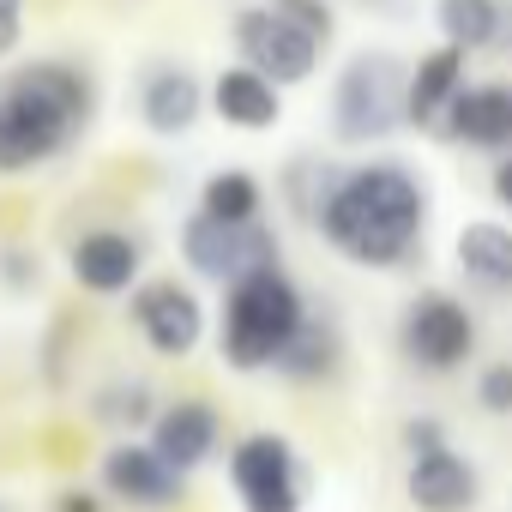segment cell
I'll list each match as a JSON object with an SVG mask.
<instances>
[{
	"label": "cell",
	"instance_id": "obj_1",
	"mask_svg": "<svg viewBox=\"0 0 512 512\" xmlns=\"http://www.w3.org/2000/svg\"><path fill=\"white\" fill-rule=\"evenodd\" d=\"M308 223L320 229V241L338 260L362 266V272H398L410 266V253H422V229H428V187L410 163L398 157H362V163H332Z\"/></svg>",
	"mask_w": 512,
	"mask_h": 512
},
{
	"label": "cell",
	"instance_id": "obj_2",
	"mask_svg": "<svg viewBox=\"0 0 512 512\" xmlns=\"http://www.w3.org/2000/svg\"><path fill=\"white\" fill-rule=\"evenodd\" d=\"M97 121V79L79 61L43 55L0 79V175H31L67 157Z\"/></svg>",
	"mask_w": 512,
	"mask_h": 512
},
{
	"label": "cell",
	"instance_id": "obj_3",
	"mask_svg": "<svg viewBox=\"0 0 512 512\" xmlns=\"http://www.w3.org/2000/svg\"><path fill=\"white\" fill-rule=\"evenodd\" d=\"M308 320V296L284 266H260L235 284H223V326H217V350L235 374H260L278 368V356L290 350V338Z\"/></svg>",
	"mask_w": 512,
	"mask_h": 512
},
{
	"label": "cell",
	"instance_id": "obj_4",
	"mask_svg": "<svg viewBox=\"0 0 512 512\" xmlns=\"http://www.w3.org/2000/svg\"><path fill=\"white\" fill-rule=\"evenodd\" d=\"M404 73L392 49H356L332 79V133L338 145H380L404 127Z\"/></svg>",
	"mask_w": 512,
	"mask_h": 512
},
{
	"label": "cell",
	"instance_id": "obj_5",
	"mask_svg": "<svg viewBox=\"0 0 512 512\" xmlns=\"http://www.w3.org/2000/svg\"><path fill=\"white\" fill-rule=\"evenodd\" d=\"M181 260L205 278V284H235L260 266H278V229L266 217H247V223H229V217H211V211H193L181 223Z\"/></svg>",
	"mask_w": 512,
	"mask_h": 512
},
{
	"label": "cell",
	"instance_id": "obj_6",
	"mask_svg": "<svg viewBox=\"0 0 512 512\" xmlns=\"http://www.w3.org/2000/svg\"><path fill=\"white\" fill-rule=\"evenodd\" d=\"M398 350L422 374H452L476 356V314L452 290H422L398 314Z\"/></svg>",
	"mask_w": 512,
	"mask_h": 512
},
{
	"label": "cell",
	"instance_id": "obj_7",
	"mask_svg": "<svg viewBox=\"0 0 512 512\" xmlns=\"http://www.w3.org/2000/svg\"><path fill=\"white\" fill-rule=\"evenodd\" d=\"M229 43H235V61H247L253 73H266L272 85H308L314 67H320V37H308L296 19H284L272 0L260 7H241L229 19Z\"/></svg>",
	"mask_w": 512,
	"mask_h": 512
},
{
	"label": "cell",
	"instance_id": "obj_8",
	"mask_svg": "<svg viewBox=\"0 0 512 512\" xmlns=\"http://www.w3.org/2000/svg\"><path fill=\"white\" fill-rule=\"evenodd\" d=\"M229 488L241 512H302L308 476L284 434H247L229 446Z\"/></svg>",
	"mask_w": 512,
	"mask_h": 512
},
{
	"label": "cell",
	"instance_id": "obj_9",
	"mask_svg": "<svg viewBox=\"0 0 512 512\" xmlns=\"http://www.w3.org/2000/svg\"><path fill=\"white\" fill-rule=\"evenodd\" d=\"M127 314H133L139 338H145L157 356H169V362L193 356V350H199V338H205V308H199V296H193L187 284H175V278L133 284Z\"/></svg>",
	"mask_w": 512,
	"mask_h": 512
},
{
	"label": "cell",
	"instance_id": "obj_10",
	"mask_svg": "<svg viewBox=\"0 0 512 512\" xmlns=\"http://www.w3.org/2000/svg\"><path fill=\"white\" fill-rule=\"evenodd\" d=\"M446 145H464V151H488V157H506L512 151V79H482L446 103L440 127H434Z\"/></svg>",
	"mask_w": 512,
	"mask_h": 512
},
{
	"label": "cell",
	"instance_id": "obj_11",
	"mask_svg": "<svg viewBox=\"0 0 512 512\" xmlns=\"http://www.w3.org/2000/svg\"><path fill=\"white\" fill-rule=\"evenodd\" d=\"M133 103H139L145 133H157V139H181V133H193V121L205 115L211 91L199 85L193 67H181V61H151V67L139 73Z\"/></svg>",
	"mask_w": 512,
	"mask_h": 512
},
{
	"label": "cell",
	"instance_id": "obj_12",
	"mask_svg": "<svg viewBox=\"0 0 512 512\" xmlns=\"http://www.w3.org/2000/svg\"><path fill=\"white\" fill-rule=\"evenodd\" d=\"M103 488H109L115 500L139 506V512H163V506H175V500L187 494V476H181L151 440H145V446L121 440V446H109V458H103Z\"/></svg>",
	"mask_w": 512,
	"mask_h": 512
},
{
	"label": "cell",
	"instance_id": "obj_13",
	"mask_svg": "<svg viewBox=\"0 0 512 512\" xmlns=\"http://www.w3.org/2000/svg\"><path fill=\"white\" fill-rule=\"evenodd\" d=\"M67 266H73L79 290H91V296H127L139 284V272H145V247L127 229H85L73 241V253H67Z\"/></svg>",
	"mask_w": 512,
	"mask_h": 512
},
{
	"label": "cell",
	"instance_id": "obj_14",
	"mask_svg": "<svg viewBox=\"0 0 512 512\" xmlns=\"http://www.w3.org/2000/svg\"><path fill=\"white\" fill-rule=\"evenodd\" d=\"M464 73H470V55L458 43H434L428 55H416L410 73H404V127L434 133L446 103L464 91Z\"/></svg>",
	"mask_w": 512,
	"mask_h": 512
},
{
	"label": "cell",
	"instance_id": "obj_15",
	"mask_svg": "<svg viewBox=\"0 0 512 512\" xmlns=\"http://www.w3.org/2000/svg\"><path fill=\"white\" fill-rule=\"evenodd\" d=\"M151 446L181 470V476H193L211 452H217V440H223V422H217V410L205 404V398H175V404H163V410H151Z\"/></svg>",
	"mask_w": 512,
	"mask_h": 512
},
{
	"label": "cell",
	"instance_id": "obj_16",
	"mask_svg": "<svg viewBox=\"0 0 512 512\" xmlns=\"http://www.w3.org/2000/svg\"><path fill=\"white\" fill-rule=\"evenodd\" d=\"M410 500L422 512H470L482 482H476V464L452 446H428V452H410V476H404Z\"/></svg>",
	"mask_w": 512,
	"mask_h": 512
},
{
	"label": "cell",
	"instance_id": "obj_17",
	"mask_svg": "<svg viewBox=\"0 0 512 512\" xmlns=\"http://www.w3.org/2000/svg\"><path fill=\"white\" fill-rule=\"evenodd\" d=\"M211 109H217V121L241 127V133H266V127L284 121V85H272L266 73L235 61L211 79Z\"/></svg>",
	"mask_w": 512,
	"mask_h": 512
},
{
	"label": "cell",
	"instance_id": "obj_18",
	"mask_svg": "<svg viewBox=\"0 0 512 512\" xmlns=\"http://www.w3.org/2000/svg\"><path fill=\"white\" fill-rule=\"evenodd\" d=\"M434 31L464 55L512 49V0H434Z\"/></svg>",
	"mask_w": 512,
	"mask_h": 512
},
{
	"label": "cell",
	"instance_id": "obj_19",
	"mask_svg": "<svg viewBox=\"0 0 512 512\" xmlns=\"http://www.w3.org/2000/svg\"><path fill=\"white\" fill-rule=\"evenodd\" d=\"M452 260L464 272L470 290L482 296H512V229L482 217V223H464L458 241H452Z\"/></svg>",
	"mask_w": 512,
	"mask_h": 512
},
{
	"label": "cell",
	"instance_id": "obj_20",
	"mask_svg": "<svg viewBox=\"0 0 512 512\" xmlns=\"http://www.w3.org/2000/svg\"><path fill=\"white\" fill-rule=\"evenodd\" d=\"M338 326L332 320H320L314 308H308V320H302V332L290 338V350L278 356V374H290V380H332V368H338Z\"/></svg>",
	"mask_w": 512,
	"mask_h": 512
},
{
	"label": "cell",
	"instance_id": "obj_21",
	"mask_svg": "<svg viewBox=\"0 0 512 512\" xmlns=\"http://www.w3.org/2000/svg\"><path fill=\"white\" fill-rule=\"evenodd\" d=\"M199 211L229 217V223L266 217V187L253 181L247 169H217V175H205V187H199Z\"/></svg>",
	"mask_w": 512,
	"mask_h": 512
},
{
	"label": "cell",
	"instance_id": "obj_22",
	"mask_svg": "<svg viewBox=\"0 0 512 512\" xmlns=\"http://www.w3.org/2000/svg\"><path fill=\"white\" fill-rule=\"evenodd\" d=\"M272 7L284 13V19H296L308 37H320V43H332V31H338V0H272Z\"/></svg>",
	"mask_w": 512,
	"mask_h": 512
},
{
	"label": "cell",
	"instance_id": "obj_23",
	"mask_svg": "<svg viewBox=\"0 0 512 512\" xmlns=\"http://www.w3.org/2000/svg\"><path fill=\"white\" fill-rule=\"evenodd\" d=\"M476 404L488 416H512V362H488L476 374Z\"/></svg>",
	"mask_w": 512,
	"mask_h": 512
},
{
	"label": "cell",
	"instance_id": "obj_24",
	"mask_svg": "<svg viewBox=\"0 0 512 512\" xmlns=\"http://www.w3.org/2000/svg\"><path fill=\"white\" fill-rule=\"evenodd\" d=\"M103 410L115 416V422H151V392H145V380H115V392L103 398Z\"/></svg>",
	"mask_w": 512,
	"mask_h": 512
},
{
	"label": "cell",
	"instance_id": "obj_25",
	"mask_svg": "<svg viewBox=\"0 0 512 512\" xmlns=\"http://www.w3.org/2000/svg\"><path fill=\"white\" fill-rule=\"evenodd\" d=\"M25 43V0H0V61L19 55Z\"/></svg>",
	"mask_w": 512,
	"mask_h": 512
},
{
	"label": "cell",
	"instance_id": "obj_26",
	"mask_svg": "<svg viewBox=\"0 0 512 512\" xmlns=\"http://www.w3.org/2000/svg\"><path fill=\"white\" fill-rule=\"evenodd\" d=\"M404 446H410V452H428V446H446V428H440L434 416H410V422H404Z\"/></svg>",
	"mask_w": 512,
	"mask_h": 512
},
{
	"label": "cell",
	"instance_id": "obj_27",
	"mask_svg": "<svg viewBox=\"0 0 512 512\" xmlns=\"http://www.w3.org/2000/svg\"><path fill=\"white\" fill-rule=\"evenodd\" d=\"M0 278H7L13 290H25V284H37V260L19 253V247H7V253H0Z\"/></svg>",
	"mask_w": 512,
	"mask_h": 512
},
{
	"label": "cell",
	"instance_id": "obj_28",
	"mask_svg": "<svg viewBox=\"0 0 512 512\" xmlns=\"http://www.w3.org/2000/svg\"><path fill=\"white\" fill-rule=\"evenodd\" d=\"M55 512H103V500L91 488H61L55 494Z\"/></svg>",
	"mask_w": 512,
	"mask_h": 512
},
{
	"label": "cell",
	"instance_id": "obj_29",
	"mask_svg": "<svg viewBox=\"0 0 512 512\" xmlns=\"http://www.w3.org/2000/svg\"><path fill=\"white\" fill-rule=\"evenodd\" d=\"M488 187H494V199L512 211V151H506V157H494V175H488Z\"/></svg>",
	"mask_w": 512,
	"mask_h": 512
},
{
	"label": "cell",
	"instance_id": "obj_30",
	"mask_svg": "<svg viewBox=\"0 0 512 512\" xmlns=\"http://www.w3.org/2000/svg\"><path fill=\"white\" fill-rule=\"evenodd\" d=\"M338 7H344V0H338ZM350 7H380V0H350Z\"/></svg>",
	"mask_w": 512,
	"mask_h": 512
}]
</instances>
